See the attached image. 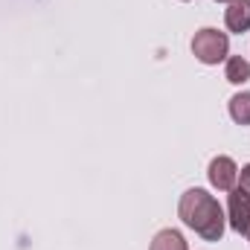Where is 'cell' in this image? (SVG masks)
Listing matches in <instances>:
<instances>
[{"label": "cell", "instance_id": "6da1fadb", "mask_svg": "<svg viewBox=\"0 0 250 250\" xmlns=\"http://www.w3.org/2000/svg\"><path fill=\"white\" fill-rule=\"evenodd\" d=\"M178 215L189 230H195L204 242H221L227 218L221 204L207 189H187L178 204Z\"/></svg>", "mask_w": 250, "mask_h": 250}, {"label": "cell", "instance_id": "7a4b0ae2", "mask_svg": "<svg viewBox=\"0 0 250 250\" xmlns=\"http://www.w3.org/2000/svg\"><path fill=\"white\" fill-rule=\"evenodd\" d=\"M227 53H230V38H227V32H218V29H212V26L195 32V38H192V56L201 64L227 62Z\"/></svg>", "mask_w": 250, "mask_h": 250}, {"label": "cell", "instance_id": "3957f363", "mask_svg": "<svg viewBox=\"0 0 250 250\" xmlns=\"http://www.w3.org/2000/svg\"><path fill=\"white\" fill-rule=\"evenodd\" d=\"M227 221L239 236H250V192L242 187L230 189L227 198Z\"/></svg>", "mask_w": 250, "mask_h": 250}, {"label": "cell", "instance_id": "277c9868", "mask_svg": "<svg viewBox=\"0 0 250 250\" xmlns=\"http://www.w3.org/2000/svg\"><path fill=\"white\" fill-rule=\"evenodd\" d=\"M207 175H209V184L215 189H221V192H230L239 184V166L233 163V157H224V154H218V157L209 160Z\"/></svg>", "mask_w": 250, "mask_h": 250}, {"label": "cell", "instance_id": "5b68a950", "mask_svg": "<svg viewBox=\"0 0 250 250\" xmlns=\"http://www.w3.org/2000/svg\"><path fill=\"white\" fill-rule=\"evenodd\" d=\"M224 23L230 32H248L250 29V0H233L224 9Z\"/></svg>", "mask_w": 250, "mask_h": 250}, {"label": "cell", "instance_id": "8992f818", "mask_svg": "<svg viewBox=\"0 0 250 250\" xmlns=\"http://www.w3.org/2000/svg\"><path fill=\"white\" fill-rule=\"evenodd\" d=\"M148 250H189V248H187V239L178 230H160L151 239V248Z\"/></svg>", "mask_w": 250, "mask_h": 250}, {"label": "cell", "instance_id": "52a82bcc", "mask_svg": "<svg viewBox=\"0 0 250 250\" xmlns=\"http://www.w3.org/2000/svg\"><path fill=\"white\" fill-rule=\"evenodd\" d=\"M224 76H227V82H233V84H245L250 79V62L242 59V56H230V59H227V67H224Z\"/></svg>", "mask_w": 250, "mask_h": 250}, {"label": "cell", "instance_id": "ba28073f", "mask_svg": "<svg viewBox=\"0 0 250 250\" xmlns=\"http://www.w3.org/2000/svg\"><path fill=\"white\" fill-rule=\"evenodd\" d=\"M230 117L239 125H250V93L242 90L230 99Z\"/></svg>", "mask_w": 250, "mask_h": 250}, {"label": "cell", "instance_id": "9c48e42d", "mask_svg": "<svg viewBox=\"0 0 250 250\" xmlns=\"http://www.w3.org/2000/svg\"><path fill=\"white\" fill-rule=\"evenodd\" d=\"M239 178H242V189H248V192H250V163L239 172Z\"/></svg>", "mask_w": 250, "mask_h": 250}, {"label": "cell", "instance_id": "30bf717a", "mask_svg": "<svg viewBox=\"0 0 250 250\" xmlns=\"http://www.w3.org/2000/svg\"><path fill=\"white\" fill-rule=\"evenodd\" d=\"M215 3H233V0H215Z\"/></svg>", "mask_w": 250, "mask_h": 250}, {"label": "cell", "instance_id": "8fae6325", "mask_svg": "<svg viewBox=\"0 0 250 250\" xmlns=\"http://www.w3.org/2000/svg\"><path fill=\"white\" fill-rule=\"evenodd\" d=\"M248 239H250V236H248Z\"/></svg>", "mask_w": 250, "mask_h": 250}]
</instances>
